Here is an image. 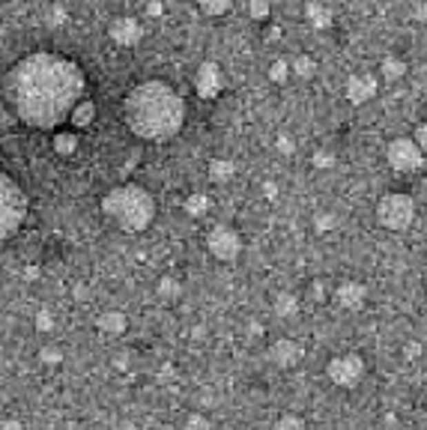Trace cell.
Returning a JSON list of instances; mask_svg holds the SVG:
<instances>
[{
    "label": "cell",
    "instance_id": "obj_1",
    "mask_svg": "<svg viewBox=\"0 0 427 430\" xmlns=\"http://www.w3.org/2000/svg\"><path fill=\"white\" fill-rule=\"evenodd\" d=\"M87 78L75 60L51 51L27 54L6 72L3 96L12 114L30 129H57L84 99Z\"/></svg>",
    "mask_w": 427,
    "mask_h": 430
},
{
    "label": "cell",
    "instance_id": "obj_2",
    "mask_svg": "<svg viewBox=\"0 0 427 430\" xmlns=\"http://www.w3.org/2000/svg\"><path fill=\"white\" fill-rule=\"evenodd\" d=\"M123 120L141 141L161 143L179 134L186 123V102L168 81H143L123 102Z\"/></svg>",
    "mask_w": 427,
    "mask_h": 430
},
{
    "label": "cell",
    "instance_id": "obj_3",
    "mask_svg": "<svg viewBox=\"0 0 427 430\" xmlns=\"http://www.w3.org/2000/svg\"><path fill=\"white\" fill-rule=\"evenodd\" d=\"M102 212L126 233L147 230L156 218V201L143 185H117L102 197Z\"/></svg>",
    "mask_w": 427,
    "mask_h": 430
},
{
    "label": "cell",
    "instance_id": "obj_4",
    "mask_svg": "<svg viewBox=\"0 0 427 430\" xmlns=\"http://www.w3.org/2000/svg\"><path fill=\"white\" fill-rule=\"evenodd\" d=\"M27 218V194L12 176L0 174V242L9 239Z\"/></svg>",
    "mask_w": 427,
    "mask_h": 430
},
{
    "label": "cell",
    "instance_id": "obj_5",
    "mask_svg": "<svg viewBox=\"0 0 427 430\" xmlns=\"http://www.w3.org/2000/svg\"><path fill=\"white\" fill-rule=\"evenodd\" d=\"M377 224L392 233H404L413 227L415 221V201L406 192H388L377 201Z\"/></svg>",
    "mask_w": 427,
    "mask_h": 430
},
{
    "label": "cell",
    "instance_id": "obj_6",
    "mask_svg": "<svg viewBox=\"0 0 427 430\" xmlns=\"http://www.w3.org/2000/svg\"><path fill=\"white\" fill-rule=\"evenodd\" d=\"M365 373H368V365L359 353H341L329 358V365H326V380L335 389H356L365 380Z\"/></svg>",
    "mask_w": 427,
    "mask_h": 430
},
{
    "label": "cell",
    "instance_id": "obj_7",
    "mask_svg": "<svg viewBox=\"0 0 427 430\" xmlns=\"http://www.w3.org/2000/svg\"><path fill=\"white\" fill-rule=\"evenodd\" d=\"M386 158L395 174H419L424 167V152L413 138H395L386 147Z\"/></svg>",
    "mask_w": 427,
    "mask_h": 430
},
{
    "label": "cell",
    "instance_id": "obj_8",
    "mask_svg": "<svg viewBox=\"0 0 427 430\" xmlns=\"http://www.w3.org/2000/svg\"><path fill=\"white\" fill-rule=\"evenodd\" d=\"M206 251L218 260V263H236L242 254V236L239 230L227 227V224H218L206 233Z\"/></svg>",
    "mask_w": 427,
    "mask_h": 430
},
{
    "label": "cell",
    "instance_id": "obj_9",
    "mask_svg": "<svg viewBox=\"0 0 427 430\" xmlns=\"http://www.w3.org/2000/svg\"><path fill=\"white\" fill-rule=\"evenodd\" d=\"M224 87V72L218 63H201L195 72V90L201 99H215Z\"/></svg>",
    "mask_w": 427,
    "mask_h": 430
},
{
    "label": "cell",
    "instance_id": "obj_10",
    "mask_svg": "<svg viewBox=\"0 0 427 430\" xmlns=\"http://www.w3.org/2000/svg\"><path fill=\"white\" fill-rule=\"evenodd\" d=\"M108 36L120 45V48H135L141 39H143V27L138 18L132 15H123V18H114L111 27H108Z\"/></svg>",
    "mask_w": 427,
    "mask_h": 430
},
{
    "label": "cell",
    "instance_id": "obj_11",
    "mask_svg": "<svg viewBox=\"0 0 427 430\" xmlns=\"http://www.w3.org/2000/svg\"><path fill=\"white\" fill-rule=\"evenodd\" d=\"M269 358H272V365L290 371V367H296L305 358V349L293 338H278V340H272L269 344Z\"/></svg>",
    "mask_w": 427,
    "mask_h": 430
},
{
    "label": "cell",
    "instance_id": "obj_12",
    "mask_svg": "<svg viewBox=\"0 0 427 430\" xmlns=\"http://www.w3.org/2000/svg\"><path fill=\"white\" fill-rule=\"evenodd\" d=\"M377 75H370V72H356V75L347 78V99L350 105H365L370 99L377 96Z\"/></svg>",
    "mask_w": 427,
    "mask_h": 430
},
{
    "label": "cell",
    "instance_id": "obj_13",
    "mask_svg": "<svg viewBox=\"0 0 427 430\" xmlns=\"http://www.w3.org/2000/svg\"><path fill=\"white\" fill-rule=\"evenodd\" d=\"M335 302H338L344 311H361L368 302V287L361 281H341L335 287Z\"/></svg>",
    "mask_w": 427,
    "mask_h": 430
},
{
    "label": "cell",
    "instance_id": "obj_14",
    "mask_svg": "<svg viewBox=\"0 0 427 430\" xmlns=\"http://www.w3.org/2000/svg\"><path fill=\"white\" fill-rule=\"evenodd\" d=\"M96 329L102 331V335H126V329H129V317H126L123 311H102L96 320Z\"/></svg>",
    "mask_w": 427,
    "mask_h": 430
},
{
    "label": "cell",
    "instance_id": "obj_15",
    "mask_svg": "<svg viewBox=\"0 0 427 430\" xmlns=\"http://www.w3.org/2000/svg\"><path fill=\"white\" fill-rule=\"evenodd\" d=\"M305 18H308V24L317 27V30H326V27H332V21H335L332 9L326 6L323 0H308V3H305Z\"/></svg>",
    "mask_w": 427,
    "mask_h": 430
},
{
    "label": "cell",
    "instance_id": "obj_16",
    "mask_svg": "<svg viewBox=\"0 0 427 430\" xmlns=\"http://www.w3.org/2000/svg\"><path fill=\"white\" fill-rule=\"evenodd\" d=\"M93 120H96V102L93 99H81V102L75 105V111L69 114V123L75 125V129H87V125H93Z\"/></svg>",
    "mask_w": 427,
    "mask_h": 430
},
{
    "label": "cell",
    "instance_id": "obj_17",
    "mask_svg": "<svg viewBox=\"0 0 427 430\" xmlns=\"http://www.w3.org/2000/svg\"><path fill=\"white\" fill-rule=\"evenodd\" d=\"M379 75L386 81H401L406 75V60H401L397 54H388V57H383V63H379Z\"/></svg>",
    "mask_w": 427,
    "mask_h": 430
},
{
    "label": "cell",
    "instance_id": "obj_18",
    "mask_svg": "<svg viewBox=\"0 0 427 430\" xmlns=\"http://www.w3.org/2000/svg\"><path fill=\"white\" fill-rule=\"evenodd\" d=\"M183 209H186V215H192V218H203V215L210 212V194H203V192H192V194L186 197Z\"/></svg>",
    "mask_w": 427,
    "mask_h": 430
},
{
    "label": "cell",
    "instance_id": "obj_19",
    "mask_svg": "<svg viewBox=\"0 0 427 430\" xmlns=\"http://www.w3.org/2000/svg\"><path fill=\"white\" fill-rule=\"evenodd\" d=\"M233 174H236V165L230 158H212L210 161V179L212 183H227V179H233Z\"/></svg>",
    "mask_w": 427,
    "mask_h": 430
},
{
    "label": "cell",
    "instance_id": "obj_20",
    "mask_svg": "<svg viewBox=\"0 0 427 430\" xmlns=\"http://www.w3.org/2000/svg\"><path fill=\"white\" fill-rule=\"evenodd\" d=\"M78 134L75 132H57L54 134V152L57 156H75L78 152Z\"/></svg>",
    "mask_w": 427,
    "mask_h": 430
},
{
    "label": "cell",
    "instance_id": "obj_21",
    "mask_svg": "<svg viewBox=\"0 0 427 430\" xmlns=\"http://www.w3.org/2000/svg\"><path fill=\"white\" fill-rule=\"evenodd\" d=\"M290 72H293L296 78H305V81H311L317 75V60L314 57H308V54H299V57L290 63Z\"/></svg>",
    "mask_w": 427,
    "mask_h": 430
},
{
    "label": "cell",
    "instance_id": "obj_22",
    "mask_svg": "<svg viewBox=\"0 0 427 430\" xmlns=\"http://www.w3.org/2000/svg\"><path fill=\"white\" fill-rule=\"evenodd\" d=\"M156 293H159V299H165V302H174V299H179L183 296V284L177 281V278H161L159 281V287H156Z\"/></svg>",
    "mask_w": 427,
    "mask_h": 430
},
{
    "label": "cell",
    "instance_id": "obj_23",
    "mask_svg": "<svg viewBox=\"0 0 427 430\" xmlns=\"http://www.w3.org/2000/svg\"><path fill=\"white\" fill-rule=\"evenodd\" d=\"M275 314H278V317H296V314H299V299L293 293H281L275 299Z\"/></svg>",
    "mask_w": 427,
    "mask_h": 430
},
{
    "label": "cell",
    "instance_id": "obj_24",
    "mask_svg": "<svg viewBox=\"0 0 427 430\" xmlns=\"http://www.w3.org/2000/svg\"><path fill=\"white\" fill-rule=\"evenodd\" d=\"M197 6H201V12H203V15H210V18H218V15L230 12L233 0H197Z\"/></svg>",
    "mask_w": 427,
    "mask_h": 430
},
{
    "label": "cell",
    "instance_id": "obj_25",
    "mask_svg": "<svg viewBox=\"0 0 427 430\" xmlns=\"http://www.w3.org/2000/svg\"><path fill=\"white\" fill-rule=\"evenodd\" d=\"M272 430H308V424H305V418H299V416H293V412H287V416H281L275 421V427H272Z\"/></svg>",
    "mask_w": 427,
    "mask_h": 430
},
{
    "label": "cell",
    "instance_id": "obj_26",
    "mask_svg": "<svg viewBox=\"0 0 427 430\" xmlns=\"http://www.w3.org/2000/svg\"><path fill=\"white\" fill-rule=\"evenodd\" d=\"M54 322H57V320H54V314L51 311H36V317H33V326H36V331H42V335H48V331L54 329Z\"/></svg>",
    "mask_w": 427,
    "mask_h": 430
},
{
    "label": "cell",
    "instance_id": "obj_27",
    "mask_svg": "<svg viewBox=\"0 0 427 430\" xmlns=\"http://www.w3.org/2000/svg\"><path fill=\"white\" fill-rule=\"evenodd\" d=\"M290 78V63L287 60H275L269 66V81H275V84H284Z\"/></svg>",
    "mask_w": 427,
    "mask_h": 430
},
{
    "label": "cell",
    "instance_id": "obj_28",
    "mask_svg": "<svg viewBox=\"0 0 427 430\" xmlns=\"http://www.w3.org/2000/svg\"><path fill=\"white\" fill-rule=\"evenodd\" d=\"M39 362H42V365H51V367H54V365H60V362H63V349H60V347H54V344L42 347V349H39Z\"/></svg>",
    "mask_w": 427,
    "mask_h": 430
},
{
    "label": "cell",
    "instance_id": "obj_29",
    "mask_svg": "<svg viewBox=\"0 0 427 430\" xmlns=\"http://www.w3.org/2000/svg\"><path fill=\"white\" fill-rule=\"evenodd\" d=\"M311 165H314L317 170H329V167H335V152H329V150H317L314 156H311Z\"/></svg>",
    "mask_w": 427,
    "mask_h": 430
},
{
    "label": "cell",
    "instance_id": "obj_30",
    "mask_svg": "<svg viewBox=\"0 0 427 430\" xmlns=\"http://www.w3.org/2000/svg\"><path fill=\"white\" fill-rule=\"evenodd\" d=\"M248 15L254 21H266L269 18V0H248Z\"/></svg>",
    "mask_w": 427,
    "mask_h": 430
},
{
    "label": "cell",
    "instance_id": "obj_31",
    "mask_svg": "<svg viewBox=\"0 0 427 430\" xmlns=\"http://www.w3.org/2000/svg\"><path fill=\"white\" fill-rule=\"evenodd\" d=\"M183 430H212V424H210V418H206L203 412H192V416L186 418Z\"/></svg>",
    "mask_w": 427,
    "mask_h": 430
},
{
    "label": "cell",
    "instance_id": "obj_32",
    "mask_svg": "<svg viewBox=\"0 0 427 430\" xmlns=\"http://www.w3.org/2000/svg\"><path fill=\"white\" fill-rule=\"evenodd\" d=\"M66 18H69L66 6H60V3L51 6V12H48V21H51V24H66Z\"/></svg>",
    "mask_w": 427,
    "mask_h": 430
},
{
    "label": "cell",
    "instance_id": "obj_33",
    "mask_svg": "<svg viewBox=\"0 0 427 430\" xmlns=\"http://www.w3.org/2000/svg\"><path fill=\"white\" fill-rule=\"evenodd\" d=\"M275 147H278V152H284V156H293L296 152V143H293V138H287V134H281Z\"/></svg>",
    "mask_w": 427,
    "mask_h": 430
},
{
    "label": "cell",
    "instance_id": "obj_34",
    "mask_svg": "<svg viewBox=\"0 0 427 430\" xmlns=\"http://www.w3.org/2000/svg\"><path fill=\"white\" fill-rule=\"evenodd\" d=\"M413 141L419 143V147H421V152L427 156V123H421L419 129H415V138H413Z\"/></svg>",
    "mask_w": 427,
    "mask_h": 430
},
{
    "label": "cell",
    "instance_id": "obj_35",
    "mask_svg": "<svg viewBox=\"0 0 427 430\" xmlns=\"http://www.w3.org/2000/svg\"><path fill=\"white\" fill-rule=\"evenodd\" d=\"M329 227H335V218L329 212H320L317 215V230H329Z\"/></svg>",
    "mask_w": 427,
    "mask_h": 430
},
{
    "label": "cell",
    "instance_id": "obj_36",
    "mask_svg": "<svg viewBox=\"0 0 427 430\" xmlns=\"http://www.w3.org/2000/svg\"><path fill=\"white\" fill-rule=\"evenodd\" d=\"M147 15H152V18L165 15V3H161V0H150V3H147Z\"/></svg>",
    "mask_w": 427,
    "mask_h": 430
},
{
    "label": "cell",
    "instance_id": "obj_37",
    "mask_svg": "<svg viewBox=\"0 0 427 430\" xmlns=\"http://www.w3.org/2000/svg\"><path fill=\"white\" fill-rule=\"evenodd\" d=\"M0 430H24V427H21V421L6 418V421H0Z\"/></svg>",
    "mask_w": 427,
    "mask_h": 430
},
{
    "label": "cell",
    "instance_id": "obj_38",
    "mask_svg": "<svg viewBox=\"0 0 427 430\" xmlns=\"http://www.w3.org/2000/svg\"><path fill=\"white\" fill-rule=\"evenodd\" d=\"M415 18H427V3H424V0H415Z\"/></svg>",
    "mask_w": 427,
    "mask_h": 430
},
{
    "label": "cell",
    "instance_id": "obj_39",
    "mask_svg": "<svg viewBox=\"0 0 427 430\" xmlns=\"http://www.w3.org/2000/svg\"><path fill=\"white\" fill-rule=\"evenodd\" d=\"M114 430H138V424H135V421H117Z\"/></svg>",
    "mask_w": 427,
    "mask_h": 430
},
{
    "label": "cell",
    "instance_id": "obj_40",
    "mask_svg": "<svg viewBox=\"0 0 427 430\" xmlns=\"http://www.w3.org/2000/svg\"><path fill=\"white\" fill-rule=\"evenodd\" d=\"M24 278H27V281H33V278H39V269H36V266H27V269H24Z\"/></svg>",
    "mask_w": 427,
    "mask_h": 430
},
{
    "label": "cell",
    "instance_id": "obj_41",
    "mask_svg": "<svg viewBox=\"0 0 427 430\" xmlns=\"http://www.w3.org/2000/svg\"><path fill=\"white\" fill-rule=\"evenodd\" d=\"M311 293H314V299H323V284L314 281V284H311Z\"/></svg>",
    "mask_w": 427,
    "mask_h": 430
},
{
    "label": "cell",
    "instance_id": "obj_42",
    "mask_svg": "<svg viewBox=\"0 0 427 430\" xmlns=\"http://www.w3.org/2000/svg\"><path fill=\"white\" fill-rule=\"evenodd\" d=\"M263 192H266V197H275V183H266L263 185Z\"/></svg>",
    "mask_w": 427,
    "mask_h": 430
},
{
    "label": "cell",
    "instance_id": "obj_43",
    "mask_svg": "<svg viewBox=\"0 0 427 430\" xmlns=\"http://www.w3.org/2000/svg\"><path fill=\"white\" fill-rule=\"evenodd\" d=\"M424 284H427V269H424Z\"/></svg>",
    "mask_w": 427,
    "mask_h": 430
},
{
    "label": "cell",
    "instance_id": "obj_44",
    "mask_svg": "<svg viewBox=\"0 0 427 430\" xmlns=\"http://www.w3.org/2000/svg\"><path fill=\"white\" fill-rule=\"evenodd\" d=\"M424 185H427V174H424Z\"/></svg>",
    "mask_w": 427,
    "mask_h": 430
}]
</instances>
